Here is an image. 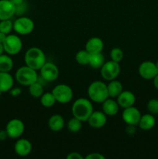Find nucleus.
<instances>
[{
	"mask_svg": "<svg viewBox=\"0 0 158 159\" xmlns=\"http://www.w3.org/2000/svg\"><path fill=\"white\" fill-rule=\"evenodd\" d=\"M24 60L26 66L37 71L46 63V56L41 49L33 47L26 51Z\"/></svg>",
	"mask_w": 158,
	"mask_h": 159,
	"instance_id": "f257e3e1",
	"label": "nucleus"
},
{
	"mask_svg": "<svg viewBox=\"0 0 158 159\" xmlns=\"http://www.w3.org/2000/svg\"><path fill=\"white\" fill-rule=\"evenodd\" d=\"M72 114L82 122L88 120L93 112V106L91 101L85 98H80L74 101L71 108Z\"/></svg>",
	"mask_w": 158,
	"mask_h": 159,
	"instance_id": "f03ea898",
	"label": "nucleus"
},
{
	"mask_svg": "<svg viewBox=\"0 0 158 159\" xmlns=\"http://www.w3.org/2000/svg\"><path fill=\"white\" fill-rule=\"evenodd\" d=\"M88 95L91 101L102 103L108 98L107 85L101 81H95L90 84L88 89Z\"/></svg>",
	"mask_w": 158,
	"mask_h": 159,
	"instance_id": "7ed1b4c3",
	"label": "nucleus"
},
{
	"mask_svg": "<svg viewBox=\"0 0 158 159\" xmlns=\"http://www.w3.org/2000/svg\"><path fill=\"white\" fill-rule=\"evenodd\" d=\"M15 79L22 85L29 86L38 80L37 71L28 66H23L15 72Z\"/></svg>",
	"mask_w": 158,
	"mask_h": 159,
	"instance_id": "20e7f679",
	"label": "nucleus"
},
{
	"mask_svg": "<svg viewBox=\"0 0 158 159\" xmlns=\"http://www.w3.org/2000/svg\"><path fill=\"white\" fill-rule=\"evenodd\" d=\"M4 51L9 55H15L21 51L23 42L17 35L8 34L6 40L2 43Z\"/></svg>",
	"mask_w": 158,
	"mask_h": 159,
	"instance_id": "39448f33",
	"label": "nucleus"
},
{
	"mask_svg": "<svg viewBox=\"0 0 158 159\" xmlns=\"http://www.w3.org/2000/svg\"><path fill=\"white\" fill-rule=\"evenodd\" d=\"M52 93L55 97L56 101L62 104H66L71 102L74 96L72 89L65 84L56 85L53 89Z\"/></svg>",
	"mask_w": 158,
	"mask_h": 159,
	"instance_id": "423d86ee",
	"label": "nucleus"
},
{
	"mask_svg": "<svg viewBox=\"0 0 158 159\" xmlns=\"http://www.w3.org/2000/svg\"><path fill=\"white\" fill-rule=\"evenodd\" d=\"M120 73V65L118 62L109 61L104 63L101 68V75L105 80L112 81L116 79Z\"/></svg>",
	"mask_w": 158,
	"mask_h": 159,
	"instance_id": "0eeeda50",
	"label": "nucleus"
},
{
	"mask_svg": "<svg viewBox=\"0 0 158 159\" xmlns=\"http://www.w3.org/2000/svg\"><path fill=\"white\" fill-rule=\"evenodd\" d=\"M34 29V23L31 19L26 16H20L13 22V30L20 35H27Z\"/></svg>",
	"mask_w": 158,
	"mask_h": 159,
	"instance_id": "6e6552de",
	"label": "nucleus"
},
{
	"mask_svg": "<svg viewBox=\"0 0 158 159\" xmlns=\"http://www.w3.org/2000/svg\"><path fill=\"white\" fill-rule=\"evenodd\" d=\"M25 126L23 121L19 119H12L6 124V130L8 137L12 139L19 138L23 134Z\"/></svg>",
	"mask_w": 158,
	"mask_h": 159,
	"instance_id": "1a4fd4ad",
	"label": "nucleus"
},
{
	"mask_svg": "<svg viewBox=\"0 0 158 159\" xmlns=\"http://www.w3.org/2000/svg\"><path fill=\"white\" fill-rule=\"evenodd\" d=\"M40 71L42 79L46 82H54L58 78V68L52 62H46Z\"/></svg>",
	"mask_w": 158,
	"mask_h": 159,
	"instance_id": "9d476101",
	"label": "nucleus"
},
{
	"mask_svg": "<svg viewBox=\"0 0 158 159\" xmlns=\"http://www.w3.org/2000/svg\"><path fill=\"white\" fill-rule=\"evenodd\" d=\"M138 71H139V75L146 80L153 79L155 76L158 74L156 65L150 61H146L141 63L139 66Z\"/></svg>",
	"mask_w": 158,
	"mask_h": 159,
	"instance_id": "9b49d317",
	"label": "nucleus"
},
{
	"mask_svg": "<svg viewBox=\"0 0 158 159\" xmlns=\"http://www.w3.org/2000/svg\"><path fill=\"white\" fill-rule=\"evenodd\" d=\"M141 113L139 110L133 106L125 108L122 112V120L127 125H138Z\"/></svg>",
	"mask_w": 158,
	"mask_h": 159,
	"instance_id": "f8f14e48",
	"label": "nucleus"
},
{
	"mask_svg": "<svg viewBox=\"0 0 158 159\" xmlns=\"http://www.w3.org/2000/svg\"><path fill=\"white\" fill-rule=\"evenodd\" d=\"M15 12V5L10 0H0V20H9Z\"/></svg>",
	"mask_w": 158,
	"mask_h": 159,
	"instance_id": "ddd939ff",
	"label": "nucleus"
},
{
	"mask_svg": "<svg viewBox=\"0 0 158 159\" xmlns=\"http://www.w3.org/2000/svg\"><path fill=\"white\" fill-rule=\"evenodd\" d=\"M87 121L92 128H102L106 124L107 117L103 111H93Z\"/></svg>",
	"mask_w": 158,
	"mask_h": 159,
	"instance_id": "4468645a",
	"label": "nucleus"
},
{
	"mask_svg": "<svg viewBox=\"0 0 158 159\" xmlns=\"http://www.w3.org/2000/svg\"><path fill=\"white\" fill-rule=\"evenodd\" d=\"M14 151L15 154L20 157H26L31 153L32 144L30 141L25 138L18 140L14 145Z\"/></svg>",
	"mask_w": 158,
	"mask_h": 159,
	"instance_id": "2eb2a0df",
	"label": "nucleus"
},
{
	"mask_svg": "<svg viewBox=\"0 0 158 159\" xmlns=\"http://www.w3.org/2000/svg\"><path fill=\"white\" fill-rule=\"evenodd\" d=\"M136 102V96L132 92L122 91L117 97V102L119 107L125 109L127 107H133Z\"/></svg>",
	"mask_w": 158,
	"mask_h": 159,
	"instance_id": "dca6fc26",
	"label": "nucleus"
},
{
	"mask_svg": "<svg viewBox=\"0 0 158 159\" xmlns=\"http://www.w3.org/2000/svg\"><path fill=\"white\" fill-rule=\"evenodd\" d=\"M119 106L117 101L112 99H107L102 102V111L106 116H113L119 112Z\"/></svg>",
	"mask_w": 158,
	"mask_h": 159,
	"instance_id": "f3484780",
	"label": "nucleus"
},
{
	"mask_svg": "<svg viewBox=\"0 0 158 159\" xmlns=\"http://www.w3.org/2000/svg\"><path fill=\"white\" fill-rule=\"evenodd\" d=\"M13 84V78L9 72L0 71V91L2 93L9 92L12 88Z\"/></svg>",
	"mask_w": 158,
	"mask_h": 159,
	"instance_id": "a211bd4d",
	"label": "nucleus"
},
{
	"mask_svg": "<svg viewBox=\"0 0 158 159\" xmlns=\"http://www.w3.org/2000/svg\"><path fill=\"white\" fill-rule=\"evenodd\" d=\"M104 48V43L99 37H92L87 41L85 50L89 53L102 52Z\"/></svg>",
	"mask_w": 158,
	"mask_h": 159,
	"instance_id": "6ab92c4d",
	"label": "nucleus"
},
{
	"mask_svg": "<svg viewBox=\"0 0 158 159\" xmlns=\"http://www.w3.org/2000/svg\"><path fill=\"white\" fill-rule=\"evenodd\" d=\"M155 124H156V119L153 115L151 113H147L141 116L138 126L143 130H150L153 128Z\"/></svg>",
	"mask_w": 158,
	"mask_h": 159,
	"instance_id": "aec40b11",
	"label": "nucleus"
},
{
	"mask_svg": "<svg viewBox=\"0 0 158 159\" xmlns=\"http://www.w3.org/2000/svg\"><path fill=\"white\" fill-rule=\"evenodd\" d=\"M48 127L52 131H60L64 127V120L60 114H54L48 120Z\"/></svg>",
	"mask_w": 158,
	"mask_h": 159,
	"instance_id": "412c9836",
	"label": "nucleus"
},
{
	"mask_svg": "<svg viewBox=\"0 0 158 159\" xmlns=\"http://www.w3.org/2000/svg\"><path fill=\"white\" fill-rule=\"evenodd\" d=\"M105 63V56L102 52L89 53V63L88 65L93 68H102V65Z\"/></svg>",
	"mask_w": 158,
	"mask_h": 159,
	"instance_id": "4be33fe9",
	"label": "nucleus"
},
{
	"mask_svg": "<svg viewBox=\"0 0 158 159\" xmlns=\"http://www.w3.org/2000/svg\"><path fill=\"white\" fill-rule=\"evenodd\" d=\"M107 89H108V97L110 98H117L119 95L123 91L122 83L116 79L110 81L109 83L107 85Z\"/></svg>",
	"mask_w": 158,
	"mask_h": 159,
	"instance_id": "5701e85b",
	"label": "nucleus"
},
{
	"mask_svg": "<svg viewBox=\"0 0 158 159\" xmlns=\"http://www.w3.org/2000/svg\"><path fill=\"white\" fill-rule=\"evenodd\" d=\"M13 68V61L9 54L0 55V71L9 72Z\"/></svg>",
	"mask_w": 158,
	"mask_h": 159,
	"instance_id": "b1692460",
	"label": "nucleus"
},
{
	"mask_svg": "<svg viewBox=\"0 0 158 159\" xmlns=\"http://www.w3.org/2000/svg\"><path fill=\"white\" fill-rule=\"evenodd\" d=\"M56 99L54 97V94L51 93H46L40 96V102H41V105L43 107H46V108H50V107H52L53 106H54V104L56 103Z\"/></svg>",
	"mask_w": 158,
	"mask_h": 159,
	"instance_id": "393cba45",
	"label": "nucleus"
},
{
	"mask_svg": "<svg viewBox=\"0 0 158 159\" xmlns=\"http://www.w3.org/2000/svg\"><path fill=\"white\" fill-rule=\"evenodd\" d=\"M29 93L34 98H40L43 94V88L37 82L29 85Z\"/></svg>",
	"mask_w": 158,
	"mask_h": 159,
	"instance_id": "a878e982",
	"label": "nucleus"
},
{
	"mask_svg": "<svg viewBox=\"0 0 158 159\" xmlns=\"http://www.w3.org/2000/svg\"><path fill=\"white\" fill-rule=\"evenodd\" d=\"M82 128V121L77 119L76 117H73L68 121V129L69 131L72 133H77L80 131Z\"/></svg>",
	"mask_w": 158,
	"mask_h": 159,
	"instance_id": "bb28decb",
	"label": "nucleus"
},
{
	"mask_svg": "<svg viewBox=\"0 0 158 159\" xmlns=\"http://www.w3.org/2000/svg\"><path fill=\"white\" fill-rule=\"evenodd\" d=\"M75 60L79 65H86L89 63V52L86 50L79 51L75 55Z\"/></svg>",
	"mask_w": 158,
	"mask_h": 159,
	"instance_id": "cd10ccee",
	"label": "nucleus"
},
{
	"mask_svg": "<svg viewBox=\"0 0 158 159\" xmlns=\"http://www.w3.org/2000/svg\"><path fill=\"white\" fill-rule=\"evenodd\" d=\"M12 30H13V22H12L11 19L0 20V32L8 35L10 34Z\"/></svg>",
	"mask_w": 158,
	"mask_h": 159,
	"instance_id": "c85d7f7f",
	"label": "nucleus"
},
{
	"mask_svg": "<svg viewBox=\"0 0 158 159\" xmlns=\"http://www.w3.org/2000/svg\"><path fill=\"white\" fill-rule=\"evenodd\" d=\"M124 53L121 48H114L110 51V57H111L112 61H114L119 63L120 61H122Z\"/></svg>",
	"mask_w": 158,
	"mask_h": 159,
	"instance_id": "c756f323",
	"label": "nucleus"
},
{
	"mask_svg": "<svg viewBox=\"0 0 158 159\" xmlns=\"http://www.w3.org/2000/svg\"><path fill=\"white\" fill-rule=\"evenodd\" d=\"M147 110L153 115L158 114V99H152L147 102Z\"/></svg>",
	"mask_w": 158,
	"mask_h": 159,
	"instance_id": "7c9ffc66",
	"label": "nucleus"
},
{
	"mask_svg": "<svg viewBox=\"0 0 158 159\" xmlns=\"http://www.w3.org/2000/svg\"><path fill=\"white\" fill-rule=\"evenodd\" d=\"M26 9H27V6H26V3L25 2V1L20 4L16 5L15 6V15L18 16H23V14L26 12Z\"/></svg>",
	"mask_w": 158,
	"mask_h": 159,
	"instance_id": "2f4dec72",
	"label": "nucleus"
},
{
	"mask_svg": "<svg viewBox=\"0 0 158 159\" xmlns=\"http://www.w3.org/2000/svg\"><path fill=\"white\" fill-rule=\"evenodd\" d=\"M86 159H105V157L100 153H91L85 157Z\"/></svg>",
	"mask_w": 158,
	"mask_h": 159,
	"instance_id": "473e14b6",
	"label": "nucleus"
},
{
	"mask_svg": "<svg viewBox=\"0 0 158 159\" xmlns=\"http://www.w3.org/2000/svg\"><path fill=\"white\" fill-rule=\"evenodd\" d=\"M67 158L68 159H83V156L81 155V154L77 153V152H71L69 155H67Z\"/></svg>",
	"mask_w": 158,
	"mask_h": 159,
	"instance_id": "72a5a7b5",
	"label": "nucleus"
},
{
	"mask_svg": "<svg viewBox=\"0 0 158 159\" xmlns=\"http://www.w3.org/2000/svg\"><path fill=\"white\" fill-rule=\"evenodd\" d=\"M10 92V95L13 97H17V96H20L21 94V89L20 88H15V89H11L9 90Z\"/></svg>",
	"mask_w": 158,
	"mask_h": 159,
	"instance_id": "f704fd0d",
	"label": "nucleus"
},
{
	"mask_svg": "<svg viewBox=\"0 0 158 159\" xmlns=\"http://www.w3.org/2000/svg\"><path fill=\"white\" fill-rule=\"evenodd\" d=\"M8 138H9V137H8L7 132H6V129H5V130H0V141H6Z\"/></svg>",
	"mask_w": 158,
	"mask_h": 159,
	"instance_id": "c9c22d12",
	"label": "nucleus"
},
{
	"mask_svg": "<svg viewBox=\"0 0 158 159\" xmlns=\"http://www.w3.org/2000/svg\"><path fill=\"white\" fill-rule=\"evenodd\" d=\"M126 132L128 134L133 135L134 134L135 132H136V128H135V126L133 125H128L126 128Z\"/></svg>",
	"mask_w": 158,
	"mask_h": 159,
	"instance_id": "e433bc0d",
	"label": "nucleus"
},
{
	"mask_svg": "<svg viewBox=\"0 0 158 159\" xmlns=\"http://www.w3.org/2000/svg\"><path fill=\"white\" fill-rule=\"evenodd\" d=\"M153 85H154L155 88L158 90V74L155 76L154 79H153Z\"/></svg>",
	"mask_w": 158,
	"mask_h": 159,
	"instance_id": "4c0bfd02",
	"label": "nucleus"
},
{
	"mask_svg": "<svg viewBox=\"0 0 158 159\" xmlns=\"http://www.w3.org/2000/svg\"><path fill=\"white\" fill-rule=\"evenodd\" d=\"M6 34H3V33H2V32H0V43H2L3 42H4V40H6Z\"/></svg>",
	"mask_w": 158,
	"mask_h": 159,
	"instance_id": "58836bf2",
	"label": "nucleus"
},
{
	"mask_svg": "<svg viewBox=\"0 0 158 159\" xmlns=\"http://www.w3.org/2000/svg\"><path fill=\"white\" fill-rule=\"evenodd\" d=\"M10 1L12 2L13 4H15V6H16V5H19V4H20V3L23 2L25 0H10Z\"/></svg>",
	"mask_w": 158,
	"mask_h": 159,
	"instance_id": "ea45409f",
	"label": "nucleus"
},
{
	"mask_svg": "<svg viewBox=\"0 0 158 159\" xmlns=\"http://www.w3.org/2000/svg\"><path fill=\"white\" fill-rule=\"evenodd\" d=\"M4 47H3V44L2 43H0V55L4 53Z\"/></svg>",
	"mask_w": 158,
	"mask_h": 159,
	"instance_id": "a19ab883",
	"label": "nucleus"
},
{
	"mask_svg": "<svg viewBox=\"0 0 158 159\" xmlns=\"http://www.w3.org/2000/svg\"><path fill=\"white\" fill-rule=\"evenodd\" d=\"M155 65H156V70H157V71H158V61H157L156 62V63H155Z\"/></svg>",
	"mask_w": 158,
	"mask_h": 159,
	"instance_id": "79ce46f5",
	"label": "nucleus"
},
{
	"mask_svg": "<svg viewBox=\"0 0 158 159\" xmlns=\"http://www.w3.org/2000/svg\"><path fill=\"white\" fill-rule=\"evenodd\" d=\"M2 92L0 91V96H1V95H2Z\"/></svg>",
	"mask_w": 158,
	"mask_h": 159,
	"instance_id": "37998d69",
	"label": "nucleus"
}]
</instances>
